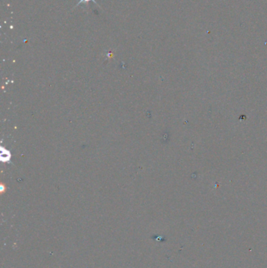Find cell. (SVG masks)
<instances>
[{"instance_id": "6da1fadb", "label": "cell", "mask_w": 267, "mask_h": 268, "mask_svg": "<svg viewBox=\"0 0 267 268\" xmlns=\"http://www.w3.org/2000/svg\"><path fill=\"white\" fill-rule=\"evenodd\" d=\"M90 1H91V2H94L95 4H96L97 6H98V4H97V2H96V0H79V2H78L77 5H76V6H75V7H74V8H75V7H77V6H79V5L81 4V3H87V2H90Z\"/></svg>"}]
</instances>
